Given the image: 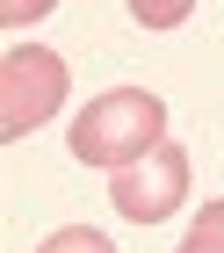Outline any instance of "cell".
Listing matches in <instances>:
<instances>
[{
	"label": "cell",
	"instance_id": "obj_2",
	"mask_svg": "<svg viewBox=\"0 0 224 253\" xmlns=\"http://www.w3.org/2000/svg\"><path fill=\"white\" fill-rule=\"evenodd\" d=\"M58 101H65V58L44 43H15L0 58V137L7 145L29 137L37 123L58 116Z\"/></svg>",
	"mask_w": 224,
	"mask_h": 253
},
{
	"label": "cell",
	"instance_id": "obj_6",
	"mask_svg": "<svg viewBox=\"0 0 224 253\" xmlns=\"http://www.w3.org/2000/svg\"><path fill=\"white\" fill-rule=\"evenodd\" d=\"M188 7H195V0H131V15L145 22V29H174V22H188Z\"/></svg>",
	"mask_w": 224,
	"mask_h": 253
},
{
	"label": "cell",
	"instance_id": "obj_7",
	"mask_svg": "<svg viewBox=\"0 0 224 253\" xmlns=\"http://www.w3.org/2000/svg\"><path fill=\"white\" fill-rule=\"evenodd\" d=\"M51 7H58V0H0V22H7V29H22V22H44Z\"/></svg>",
	"mask_w": 224,
	"mask_h": 253
},
{
	"label": "cell",
	"instance_id": "obj_1",
	"mask_svg": "<svg viewBox=\"0 0 224 253\" xmlns=\"http://www.w3.org/2000/svg\"><path fill=\"white\" fill-rule=\"evenodd\" d=\"M167 137V101L152 94V87H116V94H94L87 109L73 116V159L80 167H131L145 159L152 145Z\"/></svg>",
	"mask_w": 224,
	"mask_h": 253
},
{
	"label": "cell",
	"instance_id": "obj_5",
	"mask_svg": "<svg viewBox=\"0 0 224 253\" xmlns=\"http://www.w3.org/2000/svg\"><path fill=\"white\" fill-rule=\"evenodd\" d=\"M37 253H116V246H109L101 232H87V224H65V232H51Z\"/></svg>",
	"mask_w": 224,
	"mask_h": 253
},
{
	"label": "cell",
	"instance_id": "obj_3",
	"mask_svg": "<svg viewBox=\"0 0 224 253\" xmlns=\"http://www.w3.org/2000/svg\"><path fill=\"white\" fill-rule=\"evenodd\" d=\"M181 195H188V152L174 145V137H159L145 159H131V167L109 174V203H116V217H131V224H159V217H174Z\"/></svg>",
	"mask_w": 224,
	"mask_h": 253
},
{
	"label": "cell",
	"instance_id": "obj_4",
	"mask_svg": "<svg viewBox=\"0 0 224 253\" xmlns=\"http://www.w3.org/2000/svg\"><path fill=\"white\" fill-rule=\"evenodd\" d=\"M174 253H224V203H203V217L188 224V239Z\"/></svg>",
	"mask_w": 224,
	"mask_h": 253
}]
</instances>
